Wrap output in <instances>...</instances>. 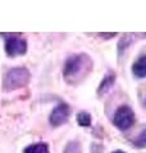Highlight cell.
Instances as JSON below:
<instances>
[{
  "instance_id": "7c38bea8",
  "label": "cell",
  "mask_w": 146,
  "mask_h": 153,
  "mask_svg": "<svg viewBox=\"0 0 146 153\" xmlns=\"http://www.w3.org/2000/svg\"><path fill=\"white\" fill-rule=\"evenodd\" d=\"M111 153H126V152H123V151H114V152H111Z\"/></svg>"
},
{
  "instance_id": "8992f818",
  "label": "cell",
  "mask_w": 146,
  "mask_h": 153,
  "mask_svg": "<svg viewBox=\"0 0 146 153\" xmlns=\"http://www.w3.org/2000/svg\"><path fill=\"white\" fill-rule=\"evenodd\" d=\"M114 82H115V74L113 73V71H109V73L104 76V79L101 80V83L99 84V88H97V94H99V96L105 94L111 87H113Z\"/></svg>"
},
{
  "instance_id": "277c9868",
  "label": "cell",
  "mask_w": 146,
  "mask_h": 153,
  "mask_svg": "<svg viewBox=\"0 0 146 153\" xmlns=\"http://www.w3.org/2000/svg\"><path fill=\"white\" fill-rule=\"evenodd\" d=\"M5 51L9 56L24 55L27 51V42L24 38H21L16 35L12 36V37H7Z\"/></svg>"
},
{
  "instance_id": "7a4b0ae2",
  "label": "cell",
  "mask_w": 146,
  "mask_h": 153,
  "mask_svg": "<svg viewBox=\"0 0 146 153\" xmlns=\"http://www.w3.org/2000/svg\"><path fill=\"white\" fill-rule=\"evenodd\" d=\"M31 79V74L27 68H13L8 71L3 80V89L7 92H11L14 89L23 88L28 84Z\"/></svg>"
},
{
  "instance_id": "52a82bcc",
  "label": "cell",
  "mask_w": 146,
  "mask_h": 153,
  "mask_svg": "<svg viewBox=\"0 0 146 153\" xmlns=\"http://www.w3.org/2000/svg\"><path fill=\"white\" fill-rule=\"evenodd\" d=\"M132 73L137 78H146V55L140 56L133 63Z\"/></svg>"
},
{
  "instance_id": "6da1fadb",
  "label": "cell",
  "mask_w": 146,
  "mask_h": 153,
  "mask_svg": "<svg viewBox=\"0 0 146 153\" xmlns=\"http://www.w3.org/2000/svg\"><path fill=\"white\" fill-rule=\"evenodd\" d=\"M92 69V60L89 55L86 54H77L68 57L64 69H63V75L67 83L69 84H78L82 82Z\"/></svg>"
},
{
  "instance_id": "8fae6325",
  "label": "cell",
  "mask_w": 146,
  "mask_h": 153,
  "mask_svg": "<svg viewBox=\"0 0 146 153\" xmlns=\"http://www.w3.org/2000/svg\"><path fill=\"white\" fill-rule=\"evenodd\" d=\"M64 153H81V146L78 142H71L65 147Z\"/></svg>"
},
{
  "instance_id": "30bf717a",
  "label": "cell",
  "mask_w": 146,
  "mask_h": 153,
  "mask_svg": "<svg viewBox=\"0 0 146 153\" xmlns=\"http://www.w3.org/2000/svg\"><path fill=\"white\" fill-rule=\"evenodd\" d=\"M77 123L80 124L81 126H90L91 124V115L89 112L82 111L77 115Z\"/></svg>"
},
{
  "instance_id": "4fadbf2b",
  "label": "cell",
  "mask_w": 146,
  "mask_h": 153,
  "mask_svg": "<svg viewBox=\"0 0 146 153\" xmlns=\"http://www.w3.org/2000/svg\"><path fill=\"white\" fill-rule=\"evenodd\" d=\"M144 105H145V106H146V98L144 100Z\"/></svg>"
},
{
  "instance_id": "5b68a950",
  "label": "cell",
  "mask_w": 146,
  "mask_h": 153,
  "mask_svg": "<svg viewBox=\"0 0 146 153\" xmlns=\"http://www.w3.org/2000/svg\"><path fill=\"white\" fill-rule=\"evenodd\" d=\"M69 115H71V107L67 103H59L51 111L49 120H50V124L53 126H60L68 121Z\"/></svg>"
},
{
  "instance_id": "3957f363",
  "label": "cell",
  "mask_w": 146,
  "mask_h": 153,
  "mask_svg": "<svg viewBox=\"0 0 146 153\" xmlns=\"http://www.w3.org/2000/svg\"><path fill=\"white\" fill-rule=\"evenodd\" d=\"M114 125L120 130H127L135 123V112L129 106H120L117 108L113 117Z\"/></svg>"
},
{
  "instance_id": "ba28073f",
  "label": "cell",
  "mask_w": 146,
  "mask_h": 153,
  "mask_svg": "<svg viewBox=\"0 0 146 153\" xmlns=\"http://www.w3.org/2000/svg\"><path fill=\"white\" fill-rule=\"evenodd\" d=\"M23 153H49V147L46 143H36L24 148Z\"/></svg>"
},
{
  "instance_id": "9c48e42d",
  "label": "cell",
  "mask_w": 146,
  "mask_h": 153,
  "mask_svg": "<svg viewBox=\"0 0 146 153\" xmlns=\"http://www.w3.org/2000/svg\"><path fill=\"white\" fill-rule=\"evenodd\" d=\"M132 143H133V146L137 147V148H145L146 147V128L135 138L132 140Z\"/></svg>"
}]
</instances>
